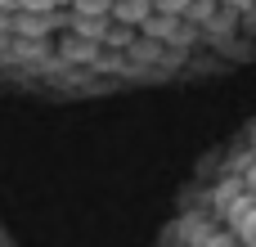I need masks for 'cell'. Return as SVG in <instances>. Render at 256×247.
Returning a JSON list of instances; mask_svg holds the SVG:
<instances>
[{
  "mask_svg": "<svg viewBox=\"0 0 256 247\" xmlns=\"http://www.w3.org/2000/svg\"><path fill=\"white\" fill-rule=\"evenodd\" d=\"M18 4H22L27 14H45V9H54L58 0H18Z\"/></svg>",
  "mask_w": 256,
  "mask_h": 247,
  "instance_id": "cell-1",
  "label": "cell"
},
{
  "mask_svg": "<svg viewBox=\"0 0 256 247\" xmlns=\"http://www.w3.org/2000/svg\"><path fill=\"white\" fill-rule=\"evenodd\" d=\"M22 32H45V18H22Z\"/></svg>",
  "mask_w": 256,
  "mask_h": 247,
  "instance_id": "cell-2",
  "label": "cell"
},
{
  "mask_svg": "<svg viewBox=\"0 0 256 247\" xmlns=\"http://www.w3.org/2000/svg\"><path fill=\"white\" fill-rule=\"evenodd\" d=\"M76 4H81L86 14H94V9H108V0H76Z\"/></svg>",
  "mask_w": 256,
  "mask_h": 247,
  "instance_id": "cell-3",
  "label": "cell"
},
{
  "mask_svg": "<svg viewBox=\"0 0 256 247\" xmlns=\"http://www.w3.org/2000/svg\"><path fill=\"white\" fill-rule=\"evenodd\" d=\"M14 4H18V0H0V9H14Z\"/></svg>",
  "mask_w": 256,
  "mask_h": 247,
  "instance_id": "cell-4",
  "label": "cell"
}]
</instances>
